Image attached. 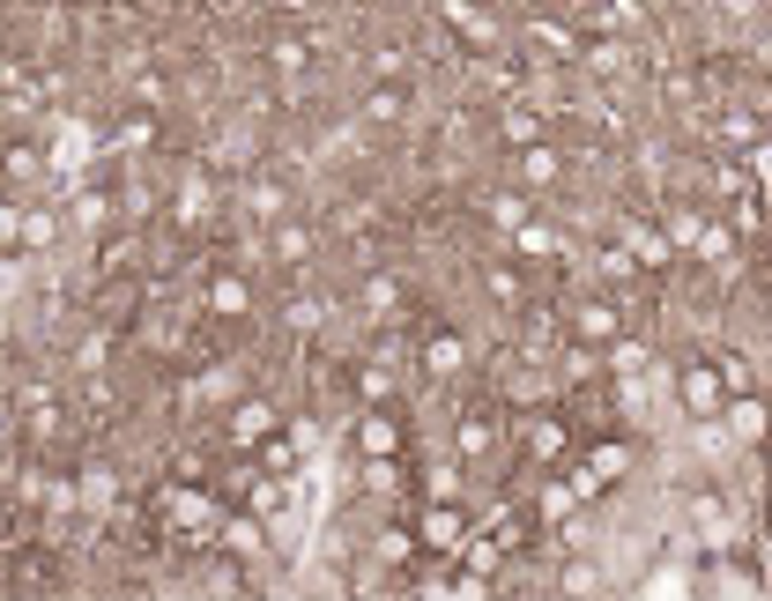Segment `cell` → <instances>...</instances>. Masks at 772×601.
<instances>
[{
	"mask_svg": "<svg viewBox=\"0 0 772 601\" xmlns=\"http://www.w3.org/2000/svg\"><path fill=\"white\" fill-rule=\"evenodd\" d=\"M490 223H498V230H520V223H535V215H527L520 193H498V201H490Z\"/></svg>",
	"mask_w": 772,
	"mask_h": 601,
	"instance_id": "cell-12",
	"label": "cell"
},
{
	"mask_svg": "<svg viewBox=\"0 0 772 601\" xmlns=\"http://www.w3.org/2000/svg\"><path fill=\"white\" fill-rule=\"evenodd\" d=\"M587 67H624V45H609V38H587Z\"/></svg>",
	"mask_w": 772,
	"mask_h": 601,
	"instance_id": "cell-19",
	"label": "cell"
},
{
	"mask_svg": "<svg viewBox=\"0 0 772 601\" xmlns=\"http://www.w3.org/2000/svg\"><path fill=\"white\" fill-rule=\"evenodd\" d=\"M624 246H632V260H646V267H669V260H676V238H669V230H646V223L624 230Z\"/></svg>",
	"mask_w": 772,
	"mask_h": 601,
	"instance_id": "cell-4",
	"label": "cell"
},
{
	"mask_svg": "<svg viewBox=\"0 0 772 601\" xmlns=\"http://www.w3.org/2000/svg\"><path fill=\"white\" fill-rule=\"evenodd\" d=\"M394 298H401L394 275H372V283H364V304H372V312H394Z\"/></svg>",
	"mask_w": 772,
	"mask_h": 601,
	"instance_id": "cell-17",
	"label": "cell"
},
{
	"mask_svg": "<svg viewBox=\"0 0 772 601\" xmlns=\"http://www.w3.org/2000/svg\"><path fill=\"white\" fill-rule=\"evenodd\" d=\"M676 393H684V409H690V416H721V409H729V401H721V393H729L721 364H690L684 379H676Z\"/></svg>",
	"mask_w": 772,
	"mask_h": 601,
	"instance_id": "cell-2",
	"label": "cell"
},
{
	"mask_svg": "<svg viewBox=\"0 0 772 601\" xmlns=\"http://www.w3.org/2000/svg\"><path fill=\"white\" fill-rule=\"evenodd\" d=\"M765 579H772V535H765Z\"/></svg>",
	"mask_w": 772,
	"mask_h": 601,
	"instance_id": "cell-27",
	"label": "cell"
},
{
	"mask_svg": "<svg viewBox=\"0 0 772 601\" xmlns=\"http://www.w3.org/2000/svg\"><path fill=\"white\" fill-rule=\"evenodd\" d=\"M750 8H758V0H729V15H750Z\"/></svg>",
	"mask_w": 772,
	"mask_h": 601,
	"instance_id": "cell-26",
	"label": "cell"
},
{
	"mask_svg": "<svg viewBox=\"0 0 772 601\" xmlns=\"http://www.w3.org/2000/svg\"><path fill=\"white\" fill-rule=\"evenodd\" d=\"M238 446H253V438H267V430H275V409H267V401H238Z\"/></svg>",
	"mask_w": 772,
	"mask_h": 601,
	"instance_id": "cell-8",
	"label": "cell"
},
{
	"mask_svg": "<svg viewBox=\"0 0 772 601\" xmlns=\"http://www.w3.org/2000/svg\"><path fill=\"white\" fill-rule=\"evenodd\" d=\"M209 304H215V312H223V320H238V312L253 304V290H246L238 275H215V283H209Z\"/></svg>",
	"mask_w": 772,
	"mask_h": 601,
	"instance_id": "cell-7",
	"label": "cell"
},
{
	"mask_svg": "<svg viewBox=\"0 0 772 601\" xmlns=\"http://www.w3.org/2000/svg\"><path fill=\"white\" fill-rule=\"evenodd\" d=\"M580 327H587V335H617V312H609V304H587Z\"/></svg>",
	"mask_w": 772,
	"mask_h": 601,
	"instance_id": "cell-20",
	"label": "cell"
},
{
	"mask_svg": "<svg viewBox=\"0 0 772 601\" xmlns=\"http://www.w3.org/2000/svg\"><path fill=\"white\" fill-rule=\"evenodd\" d=\"M513 246H520V253H558V230H550V223H520Z\"/></svg>",
	"mask_w": 772,
	"mask_h": 601,
	"instance_id": "cell-11",
	"label": "cell"
},
{
	"mask_svg": "<svg viewBox=\"0 0 772 601\" xmlns=\"http://www.w3.org/2000/svg\"><path fill=\"white\" fill-rule=\"evenodd\" d=\"M416 542H424V550H438V558H453V550H469V513L438 498V505H431V513L416 519Z\"/></svg>",
	"mask_w": 772,
	"mask_h": 601,
	"instance_id": "cell-1",
	"label": "cell"
},
{
	"mask_svg": "<svg viewBox=\"0 0 772 601\" xmlns=\"http://www.w3.org/2000/svg\"><path fill=\"white\" fill-rule=\"evenodd\" d=\"M572 505H580V490H564V483L543 490V519H572Z\"/></svg>",
	"mask_w": 772,
	"mask_h": 601,
	"instance_id": "cell-16",
	"label": "cell"
},
{
	"mask_svg": "<svg viewBox=\"0 0 772 601\" xmlns=\"http://www.w3.org/2000/svg\"><path fill=\"white\" fill-rule=\"evenodd\" d=\"M461 356H469L461 335H431V342H424V372H431V379H453V372H461Z\"/></svg>",
	"mask_w": 772,
	"mask_h": 601,
	"instance_id": "cell-5",
	"label": "cell"
},
{
	"mask_svg": "<svg viewBox=\"0 0 772 601\" xmlns=\"http://www.w3.org/2000/svg\"><path fill=\"white\" fill-rule=\"evenodd\" d=\"M721 134H729L735 149H750V141H758V120H750V112H735V120H729V127H721Z\"/></svg>",
	"mask_w": 772,
	"mask_h": 601,
	"instance_id": "cell-23",
	"label": "cell"
},
{
	"mask_svg": "<svg viewBox=\"0 0 772 601\" xmlns=\"http://www.w3.org/2000/svg\"><path fill=\"white\" fill-rule=\"evenodd\" d=\"M490 446H498V430L483 424V416H469V424H461V453H469V461H483Z\"/></svg>",
	"mask_w": 772,
	"mask_h": 601,
	"instance_id": "cell-13",
	"label": "cell"
},
{
	"mask_svg": "<svg viewBox=\"0 0 772 601\" xmlns=\"http://www.w3.org/2000/svg\"><path fill=\"white\" fill-rule=\"evenodd\" d=\"M595 587H601L595 564H564V594H595Z\"/></svg>",
	"mask_w": 772,
	"mask_h": 601,
	"instance_id": "cell-18",
	"label": "cell"
},
{
	"mask_svg": "<svg viewBox=\"0 0 772 601\" xmlns=\"http://www.w3.org/2000/svg\"><path fill=\"white\" fill-rule=\"evenodd\" d=\"M104 498H112V475L89 468V475H83V505H104Z\"/></svg>",
	"mask_w": 772,
	"mask_h": 601,
	"instance_id": "cell-21",
	"label": "cell"
},
{
	"mask_svg": "<svg viewBox=\"0 0 772 601\" xmlns=\"http://www.w3.org/2000/svg\"><path fill=\"white\" fill-rule=\"evenodd\" d=\"M446 15H453V23H461V30H469V38H490V23H483V15H475V8H446Z\"/></svg>",
	"mask_w": 772,
	"mask_h": 601,
	"instance_id": "cell-24",
	"label": "cell"
},
{
	"mask_svg": "<svg viewBox=\"0 0 772 601\" xmlns=\"http://www.w3.org/2000/svg\"><path fill=\"white\" fill-rule=\"evenodd\" d=\"M721 424H729V438H743V446H758V438L772 430V409L758 401V393H735L729 409H721Z\"/></svg>",
	"mask_w": 772,
	"mask_h": 601,
	"instance_id": "cell-3",
	"label": "cell"
},
{
	"mask_svg": "<svg viewBox=\"0 0 772 601\" xmlns=\"http://www.w3.org/2000/svg\"><path fill=\"white\" fill-rule=\"evenodd\" d=\"M357 446H364V453H372V461H379V453H394V446H401V424H394V416H379V409H372V416H364V424H357Z\"/></svg>",
	"mask_w": 772,
	"mask_h": 601,
	"instance_id": "cell-6",
	"label": "cell"
},
{
	"mask_svg": "<svg viewBox=\"0 0 772 601\" xmlns=\"http://www.w3.org/2000/svg\"><path fill=\"white\" fill-rule=\"evenodd\" d=\"M721 379H729V393H743V387H750V364H743V356H729V364H721Z\"/></svg>",
	"mask_w": 772,
	"mask_h": 601,
	"instance_id": "cell-25",
	"label": "cell"
},
{
	"mask_svg": "<svg viewBox=\"0 0 772 601\" xmlns=\"http://www.w3.org/2000/svg\"><path fill=\"white\" fill-rule=\"evenodd\" d=\"M729 238H735V230H721V223H706L690 253H698V260H729Z\"/></svg>",
	"mask_w": 772,
	"mask_h": 601,
	"instance_id": "cell-14",
	"label": "cell"
},
{
	"mask_svg": "<svg viewBox=\"0 0 772 601\" xmlns=\"http://www.w3.org/2000/svg\"><path fill=\"white\" fill-rule=\"evenodd\" d=\"M275 253H283V260H304V253H312V230L283 223V230H275Z\"/></svg>",
	"mask_w": 772,
	"mask_h": 601,
	"instance_id": "cell-15",
	"label": "cell"
},
{
	"mask_svg": "<svg viewBox=\"0 0 772 601\" xmlns=\"http://www.w3.org/2000/svg\"><path fill=\"white\" fill-rule=\"evenodd\" d=\"M520 178H527V186H558V149H527V156H520Z\"/></svg>",
	"mask_w": 772,
	"mask_h": 601,
	"instance_id": "cell-10",
	"label": "cell"
},
{
	"mask_svg": "<svg viewBox=\"0 0 772 601\" xmlns=\"http://www.w3.org/2000/svg\"><path fill=\"white\" fill-rule=\"evenodd\" d=\"M357 387H364V401H379V393H394V379H386L379 364H364V372H357Z\"/></svg>",
	"mask_w": 772,
	"mask_h": 601,
	"instance_id": "cell-22",
	"label": "cell"
},
{
	"mask_svg": "<svg viewBox=\"0 0 772 601\" xmlns=\"http://www.w3.org/2000/svg\"><path fill=\"white\" fill-rule=\"evenodd\" d=\"M609 364H617V379H639L646 364H653V349L646 342H609Z\"/></svg>",
	"mask_w": 772,
	"mask_h": 601,
	"instance_id": "cell-9",
	"label": "cell"
}]
</instances>
